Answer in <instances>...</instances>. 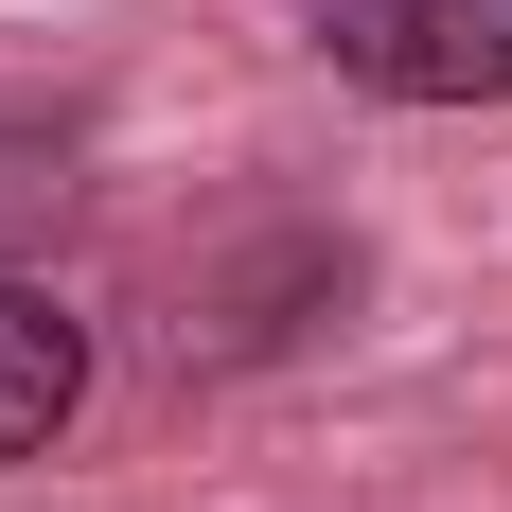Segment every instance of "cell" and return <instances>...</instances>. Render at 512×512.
Segmentation results:
<instances>
[{
	"label": "cell",
	"instance_id": "2",
	"mask_svg": "<svg viewBox=\"0 0 512 512\" xmlns=\"http://www.w3.org/2000/svg\"><path fill=\"white\" fill-rule=\"evenodd\" d=\"M71 424H89V318L36 301V283H0V477L53 460Z\"/></svg>",
	"mask_w": 512,
	"mask_h": 512
},
{
	"label": "cell",
	"instance_id": "1",
	"mask_svg": "<svg viewBox=\"0 0 512 512\" xmlns=\"http://www.w3.org/2000/svg\"><path fill=\"white\" fill-rule=\"evenodd\" d=\"M301 36L371 106H512V0H301Z\"/></svg>",
	"mask_w": 512,
	"mask_h": 512
}]
</instances>
